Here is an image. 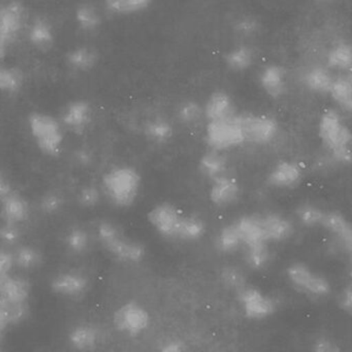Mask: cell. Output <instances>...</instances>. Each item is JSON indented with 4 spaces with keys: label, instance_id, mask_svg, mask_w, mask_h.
<instances>
[{
    "label": "cell",
    "instance_id": "41",
    "mask_svg": "<svg viewBox=\"0 0 352 352\" xmlns=\"http://www.w3.org/2000/svg\"><path fill=\"white\" fill-rule=\"evenodd\" d=\"M78 23L85 30H94L100 25V16L98 10L90 5H83L76 12Z\"/></svg>",
    "mask_w": 352,
    "mask_h": 352
},
{
    "label": "cell",
    "instance_id": "9",
    "mask_svg": "<svg viewBox=\"0 0 352 352\" xmlns=\"http://www.w3.org/2000/svg\"><path fill=\"white\" fill-rule=\"evenodd\" d=\"M245 143L267 145L276 139L279 131L277 121L267 115H239Z\"/></svg>",
    "mask_w": 352,
    "mask_h": 352
},
{
    "label": "cell",
    "instance_id": "28",
    "mask_svg": "<svg viewBox=\"0 0 352 352\" xmlns=\"http://www.w3.org/2000/svg\"><path fill=\"white\" fill-rule=\"evenodd\" d=\"M215 246L222 254H232L242 248L243 243L234 222L226 224L216 236Z\"/></svg>",
    "mask_w": 352,
    "mask_h": 352
},
{
    "label": "cell",
    "instance_id": "48",
    "mask_svg": "<svg viewBox=\"0 0 352 352\" xmlns=\"http://www.w3.org/2000/svg\"><path fill=\"white\" fill-rule=\"evenodd\" d=\"M14 267L13 253L0 250V279L10 275Z\"/></svg>",
    "mask_w": 352,
    "mask_h": 352
},
{
    "label": "cell",
    "instance_id": "49",
    "mask_svg": "<svg viewBox=\"0 0 352 352\" xmlns=\"http://www.w3.org/2000/svg\"><path fill=\"white\" fill-rule=\"evenodd\" d=\"M187 349L186 344L178 339H168L160 344V350L164 352H182Z\"/></svg>",
    "mask_w": 352,
    "mask_h": 352
},
{
    "label": "cell",
    "instance_id": "14",
    "mask_svg": "<svg viewBox=\"0 0 352 352\" xmlns=\"http://www.w3.org/2000/svg\"><path fill=\"white\" fill-rule=\"evenodd\" d=\"M242 195L240 182L230 174L222 175L211 180L210 201L216 207L226 208L234 205Z\"/></svg>",
    "mask_w": 352,
    "mask_h": 352
},
{
    "label": "cell",
    "instance_id": "39",
    "mask_svg": "<svg viewBox=\"0 0 352 352\" xmlns=\"http://www.w3.org/2000/svg\"><path fill=\"white\" fill-rule=\"evenodd\" d=\"M151 0H106V9L116 15L137 13L146 9Z\"/></svg>",
    "mask_w": 352,
    "mask_h": 352
},
{
    "label": "cell",
    "instance_id": "20",
    "mask_svg": "<svg viewBox=\"0 0 352 352\" xmlns=\"http://www.w3.org/2000/svg\"><path fill=\"white\" fill-rule=\"evenodd\" d=\"M234 222L240 234L243 247L247 245L258 244V243H269L265 238L261 219L257 214L242 216Z\"/></svg>",
    "mask_w": 352,
    "mask_h": 352
},
{
    "label": "cell",
    "instance_id": "50",
    "mask_svg": "<svg viewBox=\"0 0 352 352\" xmlns=\"http://www.w3.org/2000/svg\"><path fill=\"white\" fill-rule=\"evenodd\" d=\"M76 164L78 166H82V168H87V166H91L94 164V153L87 149H80L75 152Z\"/></svg>",
    "mask_w": 352,
    "mask_h": 352
},
{
    "label": "cell",
    "instance_id": "51",
    "mask_svg": "<svg viewBox=\"0 0 352 352\" xmlns=\"http://www.w3.org/2000/svg\"><path fill=\"white\" fill-rule=\"evenodd\" d=\"M11 181L8 178L6 173L3 170H0V199H3L6 195H9L11 191H13Z\"/></svg>",
    "mask_w": 352,
    "mask_h": 352
},
{
    "label": "cell",
    "instance_id": "31",
    "mask_svg": "<svg viewBox=\"0 0 352 352\" xmlns=\"http://www.w3.org/2000/svg\"><path fill=\"white\" fill-rule=\"evenodd\" d=\"M327 210L314 204H302L296 209V218L305 228H320Z\"/></svg>",
    "mask_w": 352,
    "mask_h": 352
},
{
    "label": "cell",
    "instance_id": "5",
    "mask_svg": "<svg viewBox=\"0 0 352 352\" xmlns=\"http://www.w3.org/2000/svg\"><path fill=\"white\" fill-rule=\"evenodd\" d=\"M28 126L36 147L44 155L52 158L60 155L65 135L58 120L44 113H32L28 116Z\"/></svg>",
    "mask_w": 352,
    "mask_h": 352
},
{
    "label": "cell",
    "instance_id": "25",
    "mask_svg": "<svg viewBox=\"0 0 352 352\" xmlns=\"http://www.w3.org/2000/svg\"><path fill=\"white\" fill-rule=\"evenodd\" d=\"M91 241L89 232L81 226L69 228L65 236V245L67 251L76 256H81L89 252Z\"/></svg>",
    "mask_w": 352,
    "mask_h": 352
},
{
    "label": "cell",
    "instance_id": "53",
    "mask_svg": "<svg viewBox=\"0 0 352 352\" xmlns=\"http://www.w3.org/2000/svg\"><path fill=\"white\" fill-rule=\"evenodd\" d=\"M321 1H329V0H321Z\"/></svg>",
    "mask_w": 352,
    "mask_h": 352
},
{
    "label": "cell",
    "instance_id": "52",
    "mask_svg": "<svg viewBox=\"0 0 352 352\" xmlns=\"http://www.w3.org/2000/svg\"><path fill=\"white\" fill-rule=\"evenodd\" d=\"M10 325L11 323H10L9 313H8L7 309L0 304V343H1L3 333Z\"/></svg>",
    "mask_w": 352,
    "mask_h": 352
},
{
    "label": "cell",
    "instance_id": "4",
    "mask_svg": "<svg viewBox=\"0 0 352 352\" xmlns=\"http://www.w3.org/2000/svg\"><path fill=\"white\" fill-rule=\"evenodd\" d=\"M100 246L116 261L127 265L141 263L146 256L144 244L125 234L122 228L111 221H100L96 228Z\"/></svg>",
    "mask_w": 352,
    "mask_h": 352
},
{
    "label": "cell",
    "instance_id": "37",
    "mask_svg": "<svg viewBox=\"0 0 352 352\" xmlns=\"http://www.w3.org/2000/svg\"><path fill=\"white\" fill-rule=\"evenodd\" d=\"M30 42L40 50L50 49L53 44V32L50 24L44 20H36L30 28Z\"/></svg>",
    "mask_w": 352,
    "mask_h": 352
},
{
    "label": "cell",
    "instance_id": "32",
    "mask_svg": "<svg viewBox=\"0 0 352 352\" xmlns=\"http://www.w3.org/2000/svg\"><path fill=\"white\" fill-rule=\"evenodd\" d=\"M98 55L94 49L88 47H80L71 51L67 55V63L69 67L77 71H90L98 63Z\"/></svg>",
    "mask_w": 352,
    "mask_h": 352
},
{
    "label": "cell",
    "instance_id": "34",
    "mask_svg": "<svg viewBox=\"0 0 352 352\" xmlns=\"http://www.w3.org/2000/svg\"><path fill=\"white\" fill-rule=\"evenodd\" d=\"M226 63L232 71L244 72L254 63V53L249 47H236L226 54Z\"/></svg>",
    "mask_w": 352,
    "mask_h": 352
},
{
    "label": "cell",
    "instance_id": "33",
    "mask_svg": "<svg viewBox=\"0 0 352 352\" xmlns=\"http://www.w3.org/2000/svg\"><path fill=\"white\" fill-rule=\"evenodd\" d=\"M144 131L146 138L155 144L168 143L174 135V127L164 118H156L149 121L146 124Z\"/></svg>",
    "mask_w": 352,
    "mask_h": 352
},
{
    "label": "cell",
    "instance_id": "8",
    "mask_svg": "<svg viewBox=\"0 0 352 352\" xmlns=\"http://www.w3.org/2000/svg\"><path fill=\"white\" fill-rule=\"evenodd\" d=\"M149 312L137 302L121 305L113 316L117 331L131 337H137L147 331L150 325Z\"/></svg>",
    "mask_w": 352,
    "mask_h": 352
},
{
    "label": "cell",
    "instance_id": "44",
    "mask_svg": "<svg viewBox=\"0 0 352 352\" xmlns=\"http://www.w3.org/2000/svg\"><path fill=\"white\" fill-rule=\"evenodd\" d=\"M234 30L236 34L243 38H252L258 34L261 24L255 18L244 16L234 22Z\"/></svg>",
    "mask_w": 352,
    "mask_h": 352
},
{
    "label": "cell",
    "instance_id": "2",
    "mask_svg": "<svg viewBox=\"0 0 352 352\" xmlns=\"http://www.w3.org/2000/svg\"><path fill=\"white\" fill-rule=\"evenodd\" d=\"M318 135L331 162L343 166L351 164V133L337 111L329 109L322 113Z\"/></svg>",
    "mask_w": 352,
    "mask_h": 352
},
{
    "label": "cell",
    "instance_id": "6",
    "mask_svg": "<svg viewBox=\"0 0 352 352\" xmlns=\"http://www.w3.org/2000/svg\"><path fill=\"white\" fill-rule=\"evenodd\" d=\"M286 277L294 289L313 298H324L331 294V284L325 276L306 263L296 261L286 267Z\"/></svg>",
    "mask_w": 352,
    "mask_h": 352
},
{
    "label": "cell",
    "instance_id": "42",
    "mask_svg": "<svg viewBox=\"0 0 352 352\" xmlns=\"http://www.w3.org/2000/svg\"><path fill=\"white\" fill-rule=\"evenodd\" d=\"M40 209L46 215H56L63 211L65 205V197L58 191H48L41 197Z\"/></svg>",
    "mask_w": 352,
    "mask_h": 352
},
{
    "label": "cell",
    "instance_id": "15",
    "mask_svg": "<svg viewBox=\"0 0 352 352\" xmlns=\"http://www.w3.org/2000/svg\"><path fill=\"white\" fill-rule=\"evenodd\" d=\"M32 284L28 279L6 276L0 279V304L6 308L20 304H30Z\"/></svg>",
    "mask_w": 352,
    "mask_h": 352
},
{
    "label": "cell",
    "instance_id": "7",
    "mask_svg": "<svg viewBox=\"0 0 352 352\" xmlns=\"http://www.w3.org/2000/svg\"><path fill=\"white\" fill-rule=\"evenodd\" d=\"M206 142L210 149L226 152L245 143L239 115L222 120L209 121L206 129Z\"/></svg>",
    "mask_w": 352,
    "mask_h": 352
},
{
    "label": "cell",
    "instance_id": "40",
    "mask_svg": "<svg viewBox=\"0 0 352 352\" xmlns=\"http://www.w3.org/2000/svg\"><path fill=\"white\" fill-rule=\"evenodd\" d=\"M203 117V108L193 100L183 102L177 111V118L185 125L197 124Z\"/></svg>",
    "mask_w": 352,
    "mask_h": 352
},
{
    "label": "cell",
    "instance_id": "11",
    "mask_svg": "<svg viewBox=\"0 0 352 352\" xmlns=\"http://www.w3.org/2000/svg\"><path fill=\"white\" fill-rule=\"evenodd\" d=\"M53 294L71 300L83 298L90 288V280L83 272L69 270L57 274L50 283Z\"/></svg>",
    "mask_w": 352,
    "mask_h": 352
},
{
    "label": "cell",
    "instance_id": "38",
    "mask_svg": "<svg viewBox=\"0 0 352 352\" xmlns=\"http://www.w3.org/2000/svg\"><path fill=\"white\" fill-rule=\"evenodd\" d=\"M23 85V74L16 67L0 65V91L16 94Z\"/></svg>",
    "mask_w": 352,
    "mask_h": 352
},
{
    "label": "cell",
    "instance_id": "12",
    "mask_svg": "<svg viewBox=\"0 0 352 352\" xmlns=\"http://www.w3.org/2000/svg\"><path fill=\"white\" fill-rule=\"evenodd\" d=\"M24 8L17 1H12L0 8V59L3 58L8 45L19 34L23 24Z\"/></svg>",
    "mask_w": 352,
    "mask_h": 352
},
{
    "label": "cell",
    "instance_id": "47",
    "mask_svg": "<svg viewBox=\"0 0 352 352\" xmlns=\"http://www.w3.org/2000/svg\"><path fill=\"white\" fill-rule=\"evenodd\" d=\"M338 306L343 312L351 314L352 310V289L351 285L344 286L338 296Z\"/></svg>",
    "mask_w": 352,
    "mask_h": 352
},
{
    "label": "cell",
    "instance_id": "13",
    "mask_svg": "<svg viewBox=\"0 0 352 352\" xmlns=\"http://www.w3.org/2000/svg\"><path fill=\"white\" fill-rule=\"evenodd\" d=\"M304 179V170L294 160H281L277 162L267 175V183L273 188L289 190L296 188Z\"/></svg>",
    "mask_w": 352,
    "mask_h": 352
},
{
    "label": "cell",
    "instance_id": "1",
    "mask_svg": "<svg viewBox=\"0 0 352 352\" xmlns=\"http://www.w3.org/2000/svg\"><path fill=\"white\" fill-rule=\"evenodd\" d=\"M148 221L162 238L179 242H195L206 234V224L201 218L185 214L170 203L154 206L148 213Z\"/></svg>",
    "mask_w": 352,
    "mask_h": 352
},
{
    "label": "cell",
    "instance_id": "18",
    "mask_svg": "<svg viewBox=\"0 0 352 352\" xmlns=\"http://www.w3.org/2000/svg\"><path fill=\"white\" fill-rule=\"evenodd\" d=\"M258 216L267 242H285L294 234V223L282 214L269 212Z\"/></svg>",
    "mask_w": 352,
    "mask_h": 352
},
{
    "label": "cell",
    "instance_id": "43",
    "mask_svg": "<svg viewBox=\"0 0 352 352\" xmlns=\"http://www.w3.org/2000/svg\"><path fill=\"white\" fill-rule=\"evenodd\" d=\"M102 201V190L96 185H87L80 190L78 201L83 208L92 209L98 206Z\"/></svg>",
    "mask_w": 352,
    "mask_h": 352
},
{
    "label": "cell",
    "instance_id": "24",
    "mask_svg": "<svg viewBox=\"0 0 352 352\" xmlns=\"http://www.w3.org/2000/svg\"><path fill=\"white\" fill-rule=\"evenodd\" d=\"M98 329L90 324H80L69 331L67 339L69 345L79 351H91L98 343Z\"/></svg>",
    "mask_w": 352,
    "mask_h": 352
},
{
    "label": "cell",
    "instance_id": "29",
    "mask_svg": "<svg viewBox=\"0 0 352 352\" xmlns=\"http://www.w3.org/2000/svg\"><path fill=\"white\" fill-rule=\"evenodd\" d=\"M329 94L342 110L347 113L351 112L352 84L350 77H340L333 79Z\"/></svg>",
    "mask_w": 352,
    "mask_h": 352
},
{
    "label": "cell",
    "instance_id": "46",
    "mask_svg": "<svg viewBox=\"0 0 352 352\" xmlns=\"http://www.w3.org/2000/svg\"><path fill=\"white\" fill-rule=\"evenodd\" d=\"M312 350L315 352H339L341 351V347L331 337L318 336L312 342Z\"/></svg>",
    "mask_w": 352,
    "mask_h": 352
},
{
    "label": "cell",
    "instance_id": "45",
    "mask_svg": "<svg viewBox=\"0 0 352 352\" xmlns=\"http://www.w3.org/2000/svg\"><path fill=\"white\" fill-rule=\"evenodd\" d=\"M22 236L21 226L3 223L0 226V241L6 245H16Z\"/></svg>",
    "mask_w": 352,
    "mask_h": 352
},
{
    "label": "cell",
    "instance_id": "22",
    "mask_svg": "<svg viewBox=\"0 0 352 352\" xmlns=\"http://www.w3.org/2000/svg\"><path fill=\"white\" fill-rule=\"evenodd\" d=\"M228 166L230 164L224 152L217 150L210 149L199 158V172L209 180L228 174Z\"/></svg>",
    "mask_w": 352,
    "mask_h": 352
},
{
    "label": "cell",
    "instance_id": "16",
    "mask_svg": "<svg viewBox=\"0 0 352 352\" xmlns=\"http://www.w3.org/2000/svg\"><path fill=\"white\" fill-rule=\"evenodd\" d=\"M320 228L327 230L339 243L342 250L350 255L352 249V228L345 215L341 212L327 210Z\"/></svg>",
    "mask_w": 352,
    "mask_h": 352
},
{
    "label": "cell",
    "instance_id": "10",
    "mask_svg": "<svg viewBox=\"0 0 352 352\" xmlns=\"http://www.w3.org/2000/svg\"><path fill=\"white\" fill-rule=\"evenodd\" d=\"M236 294L243 313L251 320H265L277 310L276 300L258 288L247 285Z\"/></svg>",
    "mask_w": 352,
    "mask_h": 352
},
{
    "label": "cell",
    "instance_id": "36",
    "mask_svg": "<svg viewBox=\"0 0 352 352\" xmlns=\"http://www.w3.org/2000/svg\"><path fill=\"white\" fill-rule=\"evenodd\" d=\"M327 65L339 71H349L352 65L351 46L346 43L336 45L327 54Z\"/></svg>",
    "mask_w": 352,
    "mask_h": 352
},
{
    "label": "cell",
    "instance_id": "27",
    "mask_svg": "<svg viewBox=\"0 0 352 352\" xmlns=\"http://www.w3.org/2000/svg\"><path fill=\"white\" fill-rule=\"evenodd\" d=\"M269 243L247 245L245 250V261L251 270L263 271L269 267L272 261V252Z\"/></svg>",
    "mask_w": 352,
    "mask_h": 352
},
{
    "label": "cell",
    "instance_id": "21",
    "mask_svg": "<svg viewBox=\"0 0 352 352\" xmlns=\"http://www.w3.org/2000/svg\"><path fill=\"white\" fill-rule=\"evenodd\" d=\"M203 110L204 116L209 121L222 120L236 115L232 98L222 91L214 92Z\"/></svg>",
    "mask_w": 352,
    "mask_h": 352
},
{
    "label": "cell",
    "instance_id": "26",
    "mask_svg": "<svg viewBox=\"0 0 352 352\" xmlns=\"http://www.w3.org/2000/svg\"><path fill=\"white\" fill-rule=\"evenodd\" d=\"M14 265L23 271H34L44 263V254L40 249L30 245L18 247L13 253Z\"/></svg>",
    "mask_w": 352,
    "mask_h": 352
},
{
    "label": "cell",
    "instance_id": "30",
    "mask_svg": "<svg viewBox=\"0 0 352 352\" xmlns=\"http://www.w3.org/2000/svg\"><path fill=\"white\" fill-rule=\"evenodd\" d=\"M333 78L322 67H313L304 75V83L311 91L327 94L333 84Z\"/></svg>",
    "mask_w": 352,
    "mask_h": 352
},
{
    "label": "cell",
    "instance_id": "3",
    "mask_svg": "<svg viewBox=\"0 0 352 352\" xmlns=\"http://www.w3.org/2000/svg\"><path fill=\"white\" fill-rule=\"evenodd\" d=\"M141 189V174L133 166H115L102 176V193L119 209H127L135 205Z\"/></svg>",
    "mask_w": 352,
    "mask_h": 352
},
{
    "label": "cell",
    "instance_id": "19",
    "mask_svg": "<svg viewBox=\"0 0 352 352\" xmlns=\"http://www.w3.org/2000/svg\"><path fill=\"white\" fill-rule=\"evenodd\" d=\"M63 125L77 135H81L91 121V109L83 100L72 102L65 109L61 117Z\"/></svg>",
    "mask_w": 352,
    "mask_h": 352
},
{
    "label": "cell",
    "instance_id": "35",
    "mask_svg": "<svg viewBox=\"0 0 352 352\" xmlns=\"http://www.w3.org/2000/svg\"><path fill=\"white\" fill-rule=\"evenodd\" d=\"M220 283L230 292H239L247 286L246 274L236 265H226L219 273Z\"/></svg>",
    "mask_w": 352,
    "mask_h": 352
},
{
    "label": "cell",
    "instance_id": "17",
    "mask_svg": "<svg viewBox=\"0 0 352 352\" xmlns=\"http://www.w3.org/2000/svg\"><path fill=\"white\" fill-rule=\"evenodd\" d=\"M30 207L28 199L16 190L0 199V219L3 223L21 226L30 218Z\"/></svg>",
    "mask_w": 352,
    "mask_h": 352
},
{
    "label": "cell",
    "instance_id": "23",
    "mask_svg": "<svg viewBox=\"0 0 352 352\" xmlns=\"http://www.w3.org/2000/svg\"><path fill=\"white\" fill-rule=\"evenodd\" d=\"M259 82L270 96L280 98L286 92L285 69L279 65H269L261 72Z\"/></svg>",
    "mask_w": 352,
    "mask_h": 352
}]
</instances>
